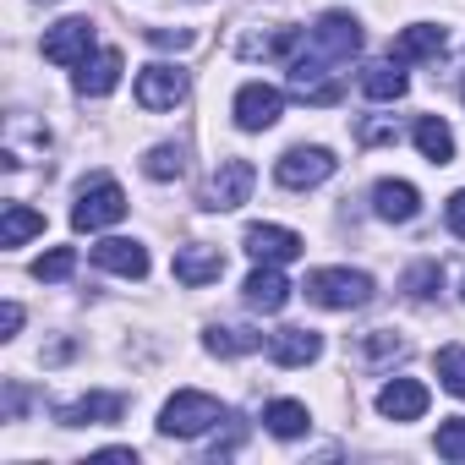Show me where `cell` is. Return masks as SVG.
I'll list each match as a JSON object with an SVG mask.
<instances>
[{"mask_svg":"<svg viewBox=\"0 0 465 465\" xmlns=\"http://www.w3.org/2000/svg\"><path fill=\"white\" fill-rule=\"evenodd\" d=\"M302 291H307V302H318L329 312H356V307L372 302V274H361V269H312Z\"/></svg>","mask_w":465,"mask_h":465,"instance_id":"obj_1","label":"cell"},{"mask_svg":"<svg viewBox=\"0 0 465 465\" xmlns=\"http://www.w3.org/2000/svg\"><path fill=\"white\" fill-rule=\"evenodd\" d=\"M213 421H224V411H219V400L203 394V389H181V394H170L164 411H159V432H164V438H203Z\"/></svg>","mask_w":465,"mask_h":465,"instance_id":"obj_2","label":"cell"},{"mask_svg":"<svg viewBox=\"0 0 465 465\" xmlns=\"http://www.w3.org/2000/svg\"><path fill=\"white\" fill-rule=\"evenodd\" d=\"M334 164H340V159H334L329 148H318V143L307 148V143H302V148H285V153H280L274 181H280L285 192H307V186H323V181L334 175Z\"/></svg>","mask_w":465,"mask_h":465,"instance_id":"obj_3","label":"cell"},{"mask_svg":"<svg viewBox=\"0 0 465 465\" xmlns=\"http://www.w3.org/2000/svg\"><path fill=\"white\" fill-rule=\"evenodd\" d=\"M121 219H126V192L110 175H99L94 186H83L77 203H72V224L77 230H104V224H121Z\"/></svg>","mask_w":465,"mask_h":465,"instance_id":"obj_4","label":"cell"},{"mask_svg":"<svg viewBox=\"0 0 465 465\" xmlns=\"http://www.w3.org/2000/svg\"><path fill=\"white\" fill-rule=\"evenodd\" d=\"M252 186H258V170H252L247 159H224V164L213 170L208 192H203V208H213V213H230V208H242V203L252 197Z\"/></svg>","mask_w":465,"mask_h":465,"instance_id":"obj_5","label":"cell"},{"mask_svg":"<svg viewBox=\"0 0 465 465\" xmlns=\"http://www.w3.org/2000/svg\"><path fill=\"white\" fill-rule=\"evenodd\" d=\"M356 50H361V23L351 12H323L312 28V55H323L334 66V61H351Z\"/></svg>","mask_w":465,"mask_h":465,"instance_id":"obj_6","label":"cell"},{"mask_svg":"<svg viewBox=\"0 0 465 465\" xmlns=\"http://www.w3.org/2000/svg\"><path fill=\"white\" fill-rule=\"evenodd\" d=\"M291 88H296V99H307V104H340V99H345V83L329 77V61H323V55H296V61H291Z\"/></svg>","mask_w":465,"mask_h":465,"instance_id":"obj_7","label":"cell"},{"mask_svg":"<svg viewBox=\"0 0 465 465\" xmlns=\"http://www.w3.org/2000/svg\"><path fill=\"white\" fill-rule=\"evenodd\" d=\"M88 50H94V23H88V17H66V23L45 28V61H55V66H83Z\"/></svg>","mask_w":465,"mask_h":465,"instance_id":"obj_8","label":"cell"},{"mask_svg":"<svg viewBox=\"0 0 465 465\" xmlns=\"http://www.w3.org/2000/svg\"><path fill=\"white\" fill-rule=\"evenodd\" d=\"M242 247H247V258H258V263H296L307 242L296 236V230H285V224H247Z\"/></svg>","mask_w":465,"mask_h":465,"instance_id":"obj_9","label":"cell"},{"mask_svg":"<svg viewBox=\"0 0 465 465\" xmlns=\"http://www.w3.org/2000/svg\"><path fill=\"white\" fill-rule=\"evenodd\" d=\"M280 115H285V94H280V88L247 83V88L236 94V126H242V132H269Z\"/></svg>","mask_w":465,"mask_h":465,"instance_id":"obj_10","label":"cell"},{"mask_svg":"<svg viewBox=\"0 0 465 465\" xmlns=\"http://www.w3.org/2000/svg\"><path fill=\"white\" fill-rule=\"evenodd\" d=\"M121 416H126V394H110V389H94V394H83V400L55 411L61 427H110Z\"/></svg>","mask_w":465,"mask_h":465,"instance_id":"obj_11","label":"cell"},{"mask_svg":"<svg viewBox=\"0 0 465 465\" xmlns=\"http://www.w3.org/2000/svg\"><path fill=\"white\" fill-rule=\"evenodd\" d=\"M186 99V72L181 66H143L137 72V104L143 110H175Z\"/></svg>","mask_w":465,"mask_h":465,"instance_id":"obj_12","label":"cell"},{"mask_svg":"<svg viewBox=\"0 0 465 465\" xmlns=\"http://www.w3.org/2000/svg\"><path fill=\"white\" fill-rule=\"evenodd\" d=\"M269 356L280 367H312L323 356V334L318 329H280V334H269Z\"/></svg>","mask_w":465,"mask_h":465,"instance_id":"obj_13","label":"cell"},{"mask_svg":"<svg viewBox=\"0 0 465 465\" xmlns=\"http://www.w3.org/2000/svg\"><path fill=\"white\" fill-rule=\"evenodd\" d=\"M372 208H378V219H389V224H411V219L421 213V192H416L411 181H378V186H372Z\"/></svg>","mask_w":465,"mask_h":465,"instance_id":"obj_14","label":"cell"},{"mask_svg":"<svg viewBox=\"0 0 465 465\" xmlns=\"http://www.w3.org/2000/svg\"><path fill=\"white\" fill-rule=\"evenodd\" d=\"M94 263L110 269V274H121V280H148V252H143L137 242H126V236L99 242V247H94Z\"/></svg>","mask_w":465,"mask_h":465,"instance_id":"obj_15","label":"cell"},{"mask_svg":"<svg viewBox=\"0 0 465 465\" xmlns=\"http://www.w3.org/2000/svg\"><path fill=\"white\" fill-rule=\"evenodd\" d=\"M242 296H247V307H252V312H280V307L291 302V280H285L274 263H263V269H252V274H247Z\"/></svg>","mask_w":465,"mask_h":465,"instance_id":"obj_16","label":"cell"},{"mask_svg":"<svg viewBox=\"0 0 465 465\" xmlns=\"http://www.w3.org/2000/svg\"><path fill=\"white\" fill-rule=\"evenodd\" d=\"M378 411H383L389 421H416V416L427 411V383H416V378L383 383V389H378Z\"/></svg>","mask_w":465,"mask_h":465,"instance_id":"obj_17","label":"cell"},{"mask_svg":"<svg viewBox=\"0 0 465 465\" xmlns=\"http://www.w3.org/2000/svg\"><path fill=\"white\" fill-rule=\"evenodd\" d=\"M443 45H449V39H443V28H438V23H416V28H405V34L394 39V50H389V55H394L400 66H411V61H438V55H443Z\"/></svg>","mask_w":465,"mask_h":465,"instance_id":"obj_18","label":"cell"},{"mask_svg":"<svg viewBox=\"0 0 465 465\" xmlns=\"http://www.w3.org/2000/svg\"><path fill=\"white\" fill-rule=\"evenodd\" d=\"M219 274H224V252L219 247H181L175 252V280L181 285L197 291V285H213Z\"/></svg>","mask_w":465,"mask_h":465,"instance_id":"obj_19","label":"cell"},{"mask_svg":"<svg viewBox=\"0 0 465 465\" xmlns=\"http://www.w3.org/2000/svg\"><path fill=\"white\" fill-rule=\"evenodd\" d=\"M115 83H121V50H99L77 72V94L83 99H104V94H115Z\"/></svg>","mask_w":465,"mask_h":465,"instance_id":"obj_20","label":"cell"},{"mask_svg":"<svg viewBox=\"0 0 465 465\" xmlns=\"http://www.w3.org/2000/svg\"><path fill=\"white\" fill-rule=\"evenodd\" d=\"M302 45V28H269V34H247L242 45H236V55L242 61H280V55H291Z\"/></svg>","mask_w":465,"mask_h":465,"instance_id":"obj_21","label":"cell"},{"mask_svg":"<svg viewBox=\"0 0 465 465\" xmlns=\"http://www.w3.org/2000/svg\"><path fill=\"white\" fill-rule=\"evenodd\" d=\"M411 137H416V148H421L427 164H449V159H454V132H449L443 115H421Z\"/></svg>","mask_w":465,"mask_h":465,"instance_id":"obj_22","label":"cell"},{"mask_svg":"<svg viewBox=\"0 0 465 465\" xmlns=\"http://www.w3.org/2000/svg\"><path fill=\"white\" fill-rule=\"evenodd\" d=\"M361 94L378 99V104L405 99V72H400V61H372V66L361 72Z\"/></svg>","mask_w":465,"mask_h":465,"instance_id":"obj_23","label":"cell"},{"mask_svg":"<svg viewBox=\"0 0 465 465\" xmlns=\"http://www.w3.org/2000/svg\"><path fill=\"white\" fill-rule=\"evenodd\" d=\"M405 356V340L394 334V329H372V334H361V345H356V361L367 367V372H378V367H389V361H400Z\"/></svg>","mask_w":465,"mask_h":465,"instance_id":"obj_24","label":"cell"},{"mask_svg":"<svg viewBox=\"0 0 465 465\" xmlns=\"http://www.w3.org/2000/svg\"><path fill=\"white\" fill-rule=\"evenodd\" d=\"M28 236H45V213L28 203H12L6 219H0V247H23Z\"/></svg>","mask_w":465,"mask_h":465,"instance_id":"obj_25","label":"cell"},{"mask_svg":"<svg viewBox=\"0 0 465 465\" xmlns=\"http://www.w3.org/2000/svg\"><path fill=\"white\" fill-rule=\"evenodd\" d=\"M203 345H208L213 356H252V351L263 345V334H258V329H236V323H213Z\"/></svg>","mask_w":465,"mask_h":465,"instance_id":"obj_26","label":"cell"},{"mask_svg":"<svg viewBox=\"0 0 465 465\" xmlns=\"http://www.w3.org/2000/svg\"><path fill=\"white\" fill-rule=\"evenodd\" d=\"M307 421H312V416H307V405H302V400H274V405L263 411V427H269L274 438H302V432H307Z\"/></svg>","mask_w":465,"mask_h":465,"instance_id":"obj_27","label":"cell"},{"mask_svg":"<svg viewBox=\"0 0 465 465\" xmlns=\"http://www.w3.org/2000/svg\"><path fill=\"white\" fill-rule=\"evenodd\" d=\"M143 170H148L153 181H175V175H186V148H181V143H159V148H148Z\"/></svg>","mask_w":465,"mask_h":465,"instance_id":"obj_28","label":"cell"},{"mask_svg":"<svg viewBox=\"0 0 465 465\" xmlns=\"http://www.w3.org/2000/svg\"><path fill=\"white\" fill-rule=\"evenodd\" d=\"M438 291H443V269H438L432 258H421V263L405 269V296H411V302H432Z\"/></svg>","mask_w":465,"mask_h":465,"instance_id":"obj_29","label":"cell"},{"mask_svg":"<svg viewBox=\"0 0 465 465\" xmlns=\"http://www.w3.org/2000/svg\"><path fill=\"white\" fill-rule=\"evenodd\" d=\"M438 383L465 400V345H443L438 351Z\"/></svg>","mask_w":465,"mask_h":465,"instance_id":"obj_30","label":"cell"},{"mask_svg":"<svg viewBox=\"0 0 465 465\" xmlns=\"http://www.w3.org/2000/svg\"><path fill=\"white\" fill-rule=\"evenodd\" d=\"M72 269H77V252H72V247H55V252H45V258L34 263V280L55 285V280H66Z\"/></svg>","mask_w":465,"mask_h":465,"instance_id":"obj_31","label":"cell"},{"mask_svg":"<svg viewBox=\"0 0 465 465\" xmlns=\"http://www.w3.org/2000/svg\"><path fill=\"white\" fill-rule=\"evenodd\" d=\"M438 454L443 460H465V416H449L438 427Z\"/></svg>","mask_w":465,"mask_h":465,"instance_id":"obj_32","label":"cell"},{"mask_svg":"<svg viewBox=\"0 0 465 465\" xmlns=\"http://www.w3.org/2000/svg\"><path fill=\"white\" fill-rule=\"evenodd\" d=\"M242 438H247V421H242V416H230L224 438H213V443H208V460H224V454H236V449H242Z\"/></svg>","mask_w":465,"mask_h":465,"instance_id":"obj_33","label":"cell"},{"mask_svg":"<svg viewBox=\"0 0 465 465\" xmlns=\"http://www.w3.org/2000/svg\"><path fill=\"white\" fill-rule=\"evenodd\" d=\"M356 137H361V148H378V143H394V137H400V126H394L389 115H372V121H361V132H356Z\"/></svg>","mask_w":465,"mask_h":465,"instance_id":"obj_34","label":"cell"},{"mask_svg":"<svg viewBox=\"0 0 465 465\" xmlns=\"http://www.w3.org/2000/svg\"><path fill=\"white\" fill-rule=\"evenodd\" d=\"M148 45H159V50H192L197 34L192 28H148Z\"/></svg>","mask_w":465,"mask_h":465,"instance_id":"obj_35","label":"cell"},{"mask_svg":"<svg viewBox=\"0 0 465 465\" xmlns=\"http://www.w3.org/2000/svg\"><path fill=\"white\" fill-rule=\"evenodd\" d=\"M443 219H449V230H454V236L465 242V186H460V192L443 203Z\"/></svg>","mask_w":465,"mask_h":465,"instance_id":"obj_36","label":"cell"},{"mask_svg":"<svg viewBox=\"0 0 465 465\" xmlns=\"http://www.w3.org/2000/svg\"><path fill=\"white\" fill-rule=\"evenodd\" d=\"M0 329H6V340L23 329V307H17V302H6V307H0Z\"/></svg>","mask_w":465,"mask_h":465,"instance_id":"obj_37","label":"cell"}]
</instances>
